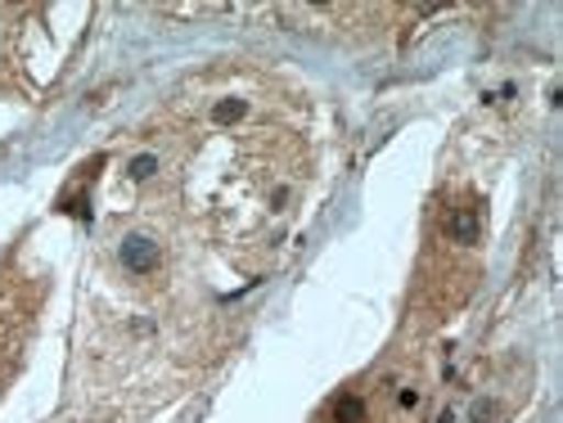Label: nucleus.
I'll return each mask as SVG.
<instances>
[{
    "label": "nucleus",
    "mask_w": 563,
    "mask_h": 423,
    "mask_svg": "<svg viewBox=\"0 0 563 423\" xmlns=\"http://www.w3.org/2000/svg\"><path fill=\"white\" fill-rule=\"evenodd\" d=\"M424 410V379L410 365L369 369L365 379L347 383L316 423H419Z\"/></svg>",
    "instance_id": "1"
},
{
    "label": "nucleus",
    "mask_w": 563,
    "mask_h": 423,
    "mask_svg": "<svg viewBox=\"0 0 563 423\" xmlns=\"http://www.w3.org/2000/svg\"><path fill=\"white\" fill-rule=\"evenodd\" d=\"M27 329H32V298H23V285L0 289V383H5V374L19 360Z\"/></svg>",
    "instance_id": "2"
}]
</instances>
